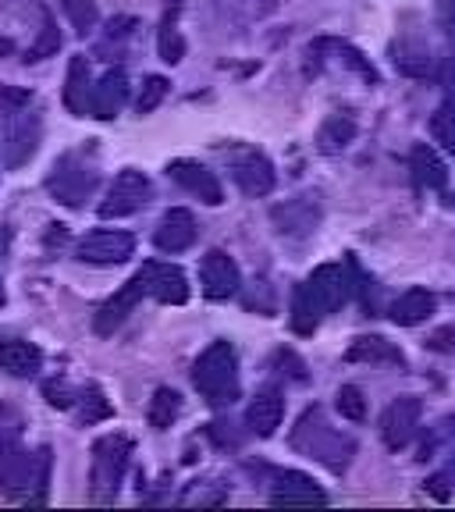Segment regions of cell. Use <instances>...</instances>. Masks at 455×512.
<instances>
[{"label":"cell","mask_w":455,"mask_h":512,"mask_svg":"<svg viewBox=\"0 0 455 512\" xmlns=\"http://www.w3.org/2000/svg\"><path fill=\"white\" fill-rule=\"evenodd\" d=\"M352 296V278L342 264H324L296 288L292 296V328L299 335H313L320 317L345 303Z\"/></svg>","instance_id":"1"},{"label":"cell","mask_w":455,"mask_h":512,"mask_svg":"<svg viewBox=\"0 0 455 512\" xmlns=\"http://www.w3.org/2000/svg\"><path fill=\"white\" fill-rule=\"evenodd\" d=\"M292 448L303 452V456L317 459V463H324L331 473H342L349 466L352 452H356V441L338 431V427H331L324 409L313 406L299 416L296 431H292Z\"/></svg>","instance_id":"2"},{"label":"cell","mask_w":455,"mask_h":512,"mask_svg":"<svg viewBox=\"0 0 455 512\" xmlns=\"http://www.w3.org/2000/svg\"><path fill=\"white\" fill-rule=\"evenodd\" d=\"M192 384L210 406H232L239 399V356L232 342H214L192 367Z\"/></svg>","instance_id":"3"},{"label":"cell","mask_w":455,"mask_h":512,"mask_svg":"<svg viewBox=\"0 0 455 512\" xmlns=\"http://www.w3.org/2000/svg\"><path fill=\"white\" fill-rule=\"evenodd\" d=\"M128 459H132V438L128 434H104L96 438L93 456H89V498L96 505H111L121 491Z\"/></svg>","instance_id":"4"},{"label":"cell","mask_w":455,"mask_h":512,"mask_svg":"<svg viewBox=\"0 0 455 512\" xmlns=\"http://www.w3.org/2000/svg\"><path fill=\"white\" fill-rule=\"evenodd\" d=\"M96 182H100V171H96V160L86 157V150H72L57 157V164L47 175L50 196L64 207H82L96 192Z\"/></svg>","instance_id":"5"},{"label":"cell","mask_w":455,"mask_h":512,"mask_svg":"<svg viewBox=\"0 0 455 512\" xmlns=\"http://www.w3.org/2000/svg\"><path fill=\"white\" fill-rule=\"evenodd\" d=\"M50 477V452L40 448L36 456L25 452L15 441H4L0 445V491H8L11 498L25 495L29 488H47Z\"/></svg>","instance_id":"6"},{"label":"cell","mask_w":455,"mask_h":512,"mask_svg":"<svg viewBox=\"0 0 455 512\" xmlns=\"http://www.w3.org/2000/svg\"><path fill=\"white\" fill-rule=\"evenodd\" d=\"M150 196H153L150 178H146L143 171L128 168V171H121V175H114L111 189H107L104 203H100V217L136 214V210H143L146 203H150Z\"/></svg>","instance_id":"7"},{"label":"cell","mask_w":455,"mask_h":512,"mask_svg":"<svg viewBox=\"0 0 455 512\" xmlns=\"http://www.w3.org/2000/svg\"><path fill=\"white\" fill-rule=\"evenodd\" d=\"M132 253H136V239H132V232H121V228H96L79 242V260L93 267L125 264Z\"/></svg>","instance_id":"8"},{"label":"cell","mask_w":455,"mask_h":512,"mask_svg":"<svg viewBox=\"0 0 455 512\" xmlns=\"http://www.w3.org/2000/svg\"><path fill=\"white\" fill-rule=\"evenodd\" d=\"M242 285V274H239V264H235L232 256L224 253V249H210L203 256L200 264V288L203 296L221 303V299H232Z\"/></svg>","instance_id":"9"},{"label":"cell","mask_w":455,"mask_h":512,"mask_svg":"<svg viewBox=\"0 0 455 512\" xmlns=\"http://www.w3.org/2000/svg\"><path fill=\"white\" fill-rule=\"evenodd\" d=\"M228 171H232V182L239 185L246 196H267L274 189V164L256 150H235L228 157Z\"/></svg>","instance_id":"10"},{"label":"cell","mask_w":455,"mask_h":512,"mask_svg":"<svg viewBox=\"0 0 455 512\" xmlns=\"http://www.w3.org/2000/svg\"><path fill=\"white\" fill-rule=\"evenodd\" d=\"M143 296H150V281H146V267L143 271H136L132 278L121 285V292H114L111 299H107L104 306H100V313H96V335H111L114 328H121V320L128 317V313L136 310V303Z\"/></svg>","instance_id":"11"},{"label":"cell","mask_w":455,"mask_h":512,"mask_svg":"<svg viewBox=\"0 0 455 512\" xmlns=\"http://www.w3.org/2000/svg\"><path fill=\"white\" fill-rule=\"evenodd\" d=\"M420 416H424V402L413 399V395H402L392 406L384 409L381 416V434L388 448H402L413 441L416 427H420Z\"/></svg>","instance_id":"12"},{"label":"cell","mask_w":455,"mask_h":512,"mask_svg":"<svg viewBox=\"0 0 455 512\" xmlns=\"http://www.w3.org/2000/svg\"><path fill=\"white\" fill-rule=\"evenodd\" d=\"M168 175L175 178L182 189H189L192 196H200L207 207H217V203H224L221 182H217L214 171H210L207 164H200V160H171Z\"/></svg>","instance_id":"13"},{"label":"cell","mask_w":455,"mask_h":512,"mask_svg":"<svg viewBox=\"0 0 455 512\" xmlns=\"http://www.w3.org/2000/svg\"><path fill=\"white\" fill-rule=\"evenodd\" d=\"M271 502L274 505H324L328 495H324V488H320L313 477H306V473H299V470H285L274 477Z\"/></svg>","instance_id":"14"},{"label":"cell","mask_w":455,"mask_h":512,"mask_svg":"<svg viewBox=\"0 0 455 512\" xmlns=\"http://www.w3.org/2000/svg\"><path fill=\"white\" fill-rule=\"evenodd\" d=\"M146 267V281H150V296L157 303H168V306H182L189 303V278L178 264H157L150 260Z\"/></svg>","instance_id":"15"},{"label":"cell","mask_w":455,"mask_h":512,"mask_svg":"<svg viewBox=\"0 0 455 512\" xmlns=\"http://www.w3.org/2000/svg\"><path fill=\"white\" fill-rule=\"evenodd\" d=\"M8 168H22L25 160L40 146V118L29 111H18L8 125Z\"/></svg>","instance_id":"16"},{"label":"cell","mask_w":455,"mask_h":512,"mask_svg":"<svg viewBox=\"0 0 455 512\" xmlns=\"http://www.w3.org/2000/svg\"><path fill=\"white\" fill-rule=\"evenodd\" d=\"M281 420H285V399H281L278 388L256 392V399L249 402V409H246L249 431L260 434V438H271V434L281 427Z\"/></svg>","instance_id":"17"},{"label":"cell","mask_w":455,"mask_h":512,"mask_svg":"<svg viewBox=\"0 0 455 512\" xmlns=\"http://www.w3.org/2000/svg\"><path fill=\"white\" fill-rule=\"evenodd\" d=\"M153 242H157V249H164V253H185V249L196 242V217L182 207L168 210L164 221H160L157 235H153Z\"/></svg>","instance_id":"18"},{"label":"cell","mask_w":455,"mask_h":512,"mask_svg":"<svg viewBox=\"0 0 455 512\" xmlns=\"http://www.w3.org/2000/svg\"><path fill=\"white\" fill-rule=\"evenodd\" d=\"M43 352L29 338H0V370H8L11 377H32L40 374Z\"/></svg>","instance_id":"19"},{"label":"cell","mask_w":455,"mask_h":512,"mask_svg":"<svg viewBox=\"0 0 455 512\" xmlns=\"http://www.w3.org/2000/svg\"><path fill=\"white\" fill-rule=\"evenodd\" d=\"M345 360L349 363H370V367H406V356L395 342L388 338H377V335H367V338H356L345 352Z\"/></svg>","instance_id":"20"},{"label":"cell","mask_w":455,"mask_h":512,"mask_svg":"<svg viewBox=\"0 0 455 512\" xmlns=\"http://www.w3.org/2000/svg\"><path fill=\"white\" fill-rule=\"evenodd\" d=\"M128 100V75L121 68H111L104 79L93 86V118H114Z\"/></svg>","instance_id":"21"},{"label":"cell","mask_w":455,"mask_h":512,"mask_svg":"<svg viewBox=\"0 0 455 512\" xmlns=\"http://www.w3.org/2000/svg\"><path fill=\"white\" fill-rule=\"evenodd\" d=\"M274 224L281 235H310L320 224V207L313 200H292L285 207H274Z\"/></svg>","instance_id":"22"},{"label":"cell","mask_w":455,"mask_h":512,"mask_svg":"<svg viewBox=\"0 0 455 512\" xmlns=\"http://www.w3.org/2000/svg\"><path fill=\"white\" fill-rule=\"evenodd\" d=\"M409 168H413V178H416V185H420V189L441 192L448 185L445 160H441L427 143H416L413 146V153H409Z\"/></svg>","instance_id":"23"},{"label":"cell","mask_w":455,"mask_h":512,"mask_svg":"<svg viewBox=\"0 0 455 512\" xmlns=\"http://www.w3.org/2000/svg\"><path fill=\"white\" fill-rule=\"evenodd\" d=\"M64 107L72 114L93 111V86H89V61L86 57H72L68 64V82H64Z\"/></svg>","instance_id":"24"},{"label":"cell","mask_w":455,"mask_h":512,"mask_svg":"<svg viewBox=\"0 0 455 512\" xmlns=\"http://www.w3.org/2000/svg\"><path fill=\"white\" fill-rule=\"evenodd\" d=\"M434 306L438 303H434V296L427 288H409V292H402L392 303V320L399 328H416V324H424L431 317Z\"/></svg>","instance_id":"25"},{"label":"cell","mask_w":455,"mask_h":512,"mask_svg":"<svg viewBox=\"0 0 455 512\" xmlns=\"http://www.w3.org/2000/svg\"><path fill=\"white\" fill-rule=\"evenodd\" d=\"M178 413H182V399H178L175 388H157L150 406H146V420H150L153 431H168L178 420Z\"/></svg>","instance_id":"26"},{"label":"cell","mask_w":455,"mask_h":512,"mask_svg":"<svg viewBox=\"0 0 455 512\" xmlns=\"http://www.w3.org/2000/svg\"><path fill=\"white\" fill-rule=\"evenodd\" d=\"M356 139V121L349 118V114H331L324 125H320V132H317V143H320V150L324 153H338V150H345V146Z\"/></svg>","instance_id":"27"},{"label":"cell","mask_w":455,"mask_h":512,"mask_svg":"<svg viewBox=\"0 0 455 512\" xmlns=\"http://www.w3.org/2000/svg\"><path fill=\"white\" fill-rule=\"evenodd\" d=\"M335 406H338V413H342L345 420H352V424L367 420V399H363V392L356 388V384H342V388H338Z\"/></svg>","instance_id":"28"},{"label":"cell","mask_w":455,"mask_h":512,"mask_svg":"<svg viewBox=\"0 0 455 512\" xmlns=\"http://www.w3.org/2000/svg\"><path fill=\"white\" fill-rule=\"evenodd\" d=\"M61 8H64V15L72 18V25L82 32V36L93 32L96 22H100V11H96L93 0H61Z\"/></svg>","instance_id":"29"},{"label":"cell","mask_w":455,"mask_h":512,"mask_svg":"<svg viewBox=\"0 0 455 512\" xmlns=\"http://www.w3.org/2000/svg\"><path fill=\"white\" fill-rule=\"evenodd\" d=\"M431 136H434V143H441L455 157V107L445 104L431 114Z\"/></svg>","instance_id":"30"},{"label":"cell","mask_w":455,"mask_h":512,"mask_svg":"<svg viewBox=\"0 0 455 512\" xmlns=\"http://www.w3.org/2000/svg\"><path fill=\"white\" fill-rule=\"evenodd\" d=\"M168 79L164 75H150V79L143 82V93H139V100H136V107H139V114H153L160 104H164V96H168Z\"/></svg>","instance_id":"31"},{"label":"cell","mask_w":455,"mask_h":512,"mask_svg":"<svg viewBox=\"0 0 455 512\" xmlns=\"http://www.w3.org/2000/svg\"><path fill=\"white\" fill-rule=\"evenodd\" d=\"M82 420H86V424H96V420H107V416H111V402L104 399V392H100V388H96V384H89L86 392H82Z\"/></svg>","instance_id":"32"},{"label":"cell","mask_w":455,"mask_h":512,"mask_svg":"<svg viewBox=\"0 0 455 512\" xmlns=\"http://www.w3.org/2000/svg\"><path fill=\"white\" fill-rule=\"evenodd\" d=\"M57 47H61V36H57L50 11H43V36H40V43H36V47H29V61H43V57H50Z\"/></svg>","instance_id":"33"},{"label":"cell","mask_w":455,"mask_h":512,"mask_svg":"<svg viewBox=\"0 0 455 512\" xmlns=\"http://www.w3.org/2000/svg\"><path fill=\"white\" fill-rule=\"evenodd\" d=\"M427 349H438V352H455V328H441L427 338Z\"/></svg>","instance_id":"34"},{"label":"cell","mask_w":455,"mask_h":512,"mask_svg":"<svg viewBox=\"0 0 455 512\" xmlns=\"http://www.w3.org/2000/svg\"><path fill=\"white\" fill-rule=\"evenodd\" d=\"M43 392H47V402H50V406H72V399H68V388H64V384H54V381H50L47 384V388H43Z\"/></svg>","instance_id":"35"},{"label":"cell","mask_w":455,"mask_h":512,"mask_svg":"<svg viewBox=\"0 0 455 512\" xmlns=\"http://www.w3.org/2000/svg\"><path fill=\"white\" fill-rule=\"evenodd\" d=\"M438 18H441V25L455 36V0H438Z\"/></svg>","instance_id":"36"},{"label":"cell","mask_w":455,"mask_h":512,"mask_svg":"<svg viewBox=\"0 0 455 512\" xmlns=\"http://www.w3.org/2000/svg\"><path fill=\"white\" fill-rule=\"evenodd\" d=\"M448 480H452L448 473H438V477L427 480V491H431L434 498H448Z\"/></svg>","instance_id":"37"},{"label":"cell","mask_w":455,"mask_h":512,"mask_svg":"<svg viewBox=\"0 0 455 512\" xmlns=\"http://www.w3.org/2000/svg\"><path fill=\"white\" fill-rule=\"evenodd\" d=\"M0 303H4V285H0Z\"/></svg>","instance_id":"38"}]
</instances>
